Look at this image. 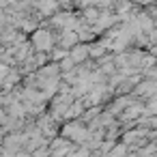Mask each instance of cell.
Returning a JSON list of instances; mask_svg holds the SVG:
<instances>
[{"instance_id": "cell-3", "label": "cell", "mask_w": 157, "mask_h": 157, "mask_svg": "<svg viewBox=\"0 0 157 157\" xmlns=\"http://www.w3.org/2000/svg\"><path fill=\"white\" fill-rule=\"evenodd\" d=\"M84 56H86V48H78V50L71 52V60H73V63H75V60H82Z\"/></svg>"}, {"instance_id": "cell-4", "label": "cell", "mask_w": 157, "mask_h": 157, "mask_svg": "<svg viewBox=\"0 0 157 157\" xmlns=\"http://www.w3.org/2000/svg\"><path fill=\"white\" fill-rule=\"evenodd\" d=\"M140 2H144V5H146V2H153V0H140Z\"/></svg>"}, {"instance_id": "cell-2", "label": "cell", "mask_w": 157, "mask_h": 157, "mask_svg": "<svg viewBox=\"0 0 157 157\" xmlns=\"http://www.w3.org/2000/svg\"><path fill=\"white\" fill-rule=\"evenodd\" d=\"M65 131H67V136H71V138H75V140H82V138H84V129H82L80 125H71V127H67Z\"/></svg>"}, {"instance_id": "cell-1", "label": "cell", "mask_w": 157, "mask_h": 157, "mask_svg": "<svg viewBox=\"0 0 157 157\" xmlns=\"http://www.w3.org/2000/svg\"><path fill=\"white\" fill-rule=\"evenodd\" d=\"M35 45H37L39 50H50V45H52V35H50L48 30H39V33L35 35Z\"/></svg>"}]
</instances>
